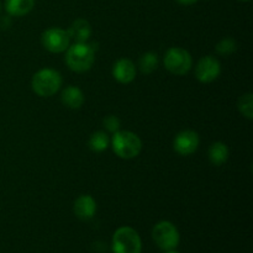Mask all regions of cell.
<instances>
[{
  "mask_svg": "<svg viewBox=\"0 0 253 253\" xmlns=\"http://www.w3.org/2000/svg\"><path fill=\"white\" fill-rule=\"evenodd\" d=\"M199 146V136L195 131L185 130L178 133L173 142V147L177 153L182 156H189L198 150Z\"/></svg>",
  "mask_w": 253,
  "mask_h": 253,
  "instance_id": "cell-9",
  "label": "cell"
},
{
  "mask_svg": "<svg viewBox=\"0 0 253 253\" xmlns=\"http://www.w3.org/2000/svg\"><path fill=\"white\" fill-rule=\"evenodd\" d=\"M236 42H235L234 39H230V37L222 39L221 41L216 44V52L220 56H230V54H232L236 51Z\"/></svg>",
  "mask_w": 253,
  "mask_h": 253,
  "instance_id": "cell-19",
  "label": "cell"
},
{
  "mask_svg": "<svg viewBox=\"0 0 253 253\" xmlns=\"http://www.w3.org/2000/svg\"><path fill=\"white\" fill-rule=\"evenodd\" d=\"M32 89L40 96H52L59 90L62 85V77L57 71L44 68L35 73L32 78Z\"/></svg>",
  "mask_w": 253,
  "mask_h": 253,
  "instance_id": "cell-3",
  "label": "cell"
},
{
  "mask_svg": "<svg viewBox=\"0 0 253 253\" xmlns=\"http://www.w3.org/2000/svg\"><path fill=\"white\" fill-rule=\"evenodd\" d=\"M113 151L123 160H131L140 155L142 142L136 133L131 131H116L111 141Z\"/></svg>",
  "mask_w": 253,
  "mask_h": 253,
  "instance_id": "cell-2",
  "label": "cell"
},
{
  "mask_svg": "<svg viewBox=\"0 0 253 253\" xmlns=\"http://www.w3.org/2000/svg\"><path fill=\"white\" fill-rule=\"evenodd\" d=\"M177 1L182 5H192L194 2H197L198 0H177Z\"/></svg>",
  "mask_w": 253,
  "mask_h": 253,
  "instance_id": "cell-21",
  "label": "cell"
},
{
  "mask_svg": "<svg viewBox=\"0 0 253 253\" xmlns=\"http://www.w3.org/2000/svg\"><path fill=\"white\" fill-rule=\"evenodd\" d=\"M35 6V0H5V10L10 16H24Z\"/></svg>",
  "mask_w": 253,
  "mask_h": 253,
  "instance_id": "cell-14",
  "label": "cell"
},
{
  "mask_svg": "<svg viewBox=\"0 0 253 253\" xmlns=\"http://www.w3.org/2000/svg\"><path fill=\"white\" fill-rule=\"evenodd\" d=\"M41 40L44 48L52 53H61V52L67 51L69 47V41H71L67 31L58 27L46 30L42 34Z\"/></svg>",
  "mask_w": 253,
  "mask_h": 253,
  "instance_id": "cell-7",
  "label": "cell"
},
{
  "mask_svg": "<svg viewBox=\"0 0 253 253\" xmlns=\"http://www.w3.org/2000/svg\"><path fill=\"white\" fill-rule=\"evenodd\" d=\"M69 39L76 40V42H85L91 35V27L89 22L84 19H77L67 30Z\"/></svg>",
  "mask_w": 253,
  "mask_h": 253,
  "instance_id": "cell-12",
  "label": "cell"
},
{
  "mask_svg": "<svg viewBox=\"0 0 253 253\" xmlns=\"http://www.w3.org/2000/svg\"><path fill=\"white\" fill-rule=\"evenodd\" d=\"M152 239L162 251L175 250L179 245V232L169 221H160L152 230Z\"/></svg>",
  "mask_w": 253,
  "mask_h": 253,
  "instance_id": "cell-5",
  "label": "cell"
},
{
  "mask_svg": "<svg viewBox=\"0 0 253 253\" xmlns=\"http://www.w3.org/2000/svg\"><path fill=\"white\" fill-rule=\"evenodd\" d=\"M239 109L244 116L247 119L253 118V96L251 93L242 95L239 100Z\"/></svg>",
  "mask_w": 253,
  "mask_h": 253,
  "instance_id": "cell-18",
  "label": "cell"
},
{
  "mask_svg": "<svg viewBox=\"0 0 253 253\" xmlns=\"http://www.w3.org/2000/svg\"><path fill=\"white\" fill-rule=\"evenodd\" d=\"M73 211L79 220H90L96 212V203L90 195H81L74 202Z\"/></svg>",
  "mask_w": 253,
  "mask_h": 253,
  "instance_id": "cell-10",
  "label": "cell"
},
{
  "mask_svg": "<svg viewBox=\"0 0 253 253\" xmlns=\"http://www.w3.org/2000/svg\"><path fill=\"white\" fill-rule=\"evenodd\" d=\"M138 67H140L141 72L145 74H150L155 72L158 67V57L157 54L153 52H147V53L142 54L138 62Z\"/></svg>",
  "mask_w": 253,
  "mask_h": 253,
  "instance_id": "cell-16",
  "label": "cell"
},
{
  "mask_svg": "<svg viewBox=\"0 0 253 253\" xmlns=\"http://www.w3.org/2000/svg\"><path fill=\"white\" fill-rule=\"evenodd\" d=\"M192 56L189 52L180 47H172L165 56V66L175 76H184L192 68Z\"/></svg>",
  "mask_w": 253,
  "mask_h": 253,
  "instance_id": "cell-6",
  "label": "cell"
},
{
  "mask_svg": "<svg viewBox=\"0 0 253 253\" xmlns=\"http://www.w3.org/2000/svg\"><path fill=\"white\" fill-rule=\"evenodd\" d=\"M109 146V137L103 131H96L90 136L89 140V147L94 152H103L108 148Z\"/></svg>",
  "mask_w": 253,
  "mask_h": 253,
  "instance_id": "cell-17",
  "label": "cell"
},
{
  "mask_svg": "<svg viewBox=\"0 0 253 253\" xmlns=\"http://www.w3.org/2000/svg\"><path fill=\"white\" fill-rule=\"evenodd\" d=\"M229 158V148L224 142H215L209 148V160L214 166H221Z\"/></svg>",
  "mask_w": 253,
  "mask_h": 253,
  "instance_id": "cell-15",
  "label": "cell"
},
{
  "mask_svg": "<svg viewBox=\"0 0 253 253\" xmlns=\"http://www.w3.org/2000/svg\"><path fill=\"white\" fill-rule=\"evenodd\" d=\"M241 1H249V0H241Z\"/></svg>",
  "mask_w": 253,
  "mask_h": 253,
  "instance_id": "cell-23",
  "label": "cell"
},
{
  "mask_svg": "<svg viewBox=\"0 0 253 253\" xmlns=\"http://www.w3.org/2000/svg\"><path fill=\"white\" fill-rule=\"evenodd\" d=\"M113 76L119 83H123V84L131 83L136 77L135 64H133L130 59H126V58L119 59L113 67Z\"/></svg>",
  "mask_w": 253,
  "mask_h": 253,
  "instance_id": "cell-11",
  "label": "cell"
},
{
  "mask_svg": "<svg viewBox=\"0 0 253 253\" xmlns=\"http://www.w3.org/2000/svg\"><path fill=\"white\" fill-rule=\"evenodd\" d=\"M62 103L69 109H79L84 103V94L78 86L69 85L62 91Z\"/></svg>",
  "mask_w": 253,
  "mask_h": 253,
  "instance_id": "cell-13",
  "label": "cell"
},
{
  "mask_svg": "<svg viewBox=\"0 0 253 253\" xmlns=\"http://www.w3.org/2000/svg\"><path fill=\"white\" fill-rule=\"evenodd\" d=\"M114 253H141L142 242L135 229L123 226L115 231L111 241Z\"/></svg>",
  "mask_w": 253,
  "mask_h": 253,
  "instance_id": "cell-4",
  "label": "cell"
},
{
  "mask_svg": "<svg viewBox=\"0 0 253 253\" xmlns=\"http://www.w3.org/2000/svg\"><path fill=\"white\" fill-rule=\"evenodd\" d=\"M95 59V51L91 44L85 42H76L67 48L66 62L74 72H85L90 69Z\"/></svg>",
  "mask_w": 253,
  "mask_h": 253,
  "instance_id": "cell-1",
  "label": "cell"
},
{
  "mask_svg": "<svg viewBox=\"0 0 253 253\" xmlns=\"http://www.w3.org/2000/svg\"><path fill=\"white\" fill-rule=\"evenodd\" d=\"M163 253H179V252H177L175 250H168V251H163Z\"/></svg>",
  "mask_w": 253,
  "mask_h": 253,
  "instance_id": "cell-22",
  "label": "cell"
},
{
  "mask_svg": "<svg viewBox=\"0 0 253 253\" xmlns=\"http://www.w3.org/2000/svg\"><path fill=\"white\" fill-rule=\"evenodd\" d=\"M220 62L212 56L203 57L195 67V77L202 83H210L220 76Z\"/></svg>",
  "mask_w": 253,
  "mask_h": 253,
  "instance_id": "cell-8",
  "label": "cell"
},
{
  "mask_svg": "<svg viewBox=\"0 0 253 253\" xmlns=\"http://www.w3.org/2000/svg\"><path fill=\"white\" fill-rule=\"evenodd\" d=\"M103 123L106 130L110 131V132L115 133L116 131H119V128H120V120H119L118 116L115 115L106 116V118L104 119Z\"/></svg>",
  "mask_w": 253,
  "mask_h": 253,
  "instance_id": "cell-20",
  "label": "cell"
}]
</instances>
